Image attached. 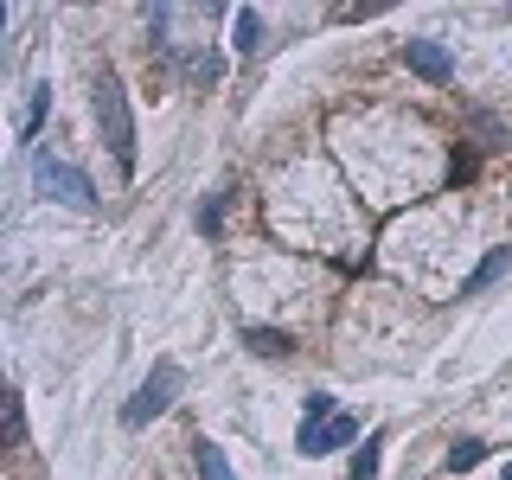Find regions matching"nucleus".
Returning <instances> with one entry per match:
<instances>
[{"label":"nucleus","mask_w":512,"mask_h":480,"mask_svg":"<svg viewBox=\"0 0 512 480\" xmlns=\"http://www.w3.org/2000/svg\"><path fill=\"white\" fill-rule=\"evenodd\" d=\"M90 109H96V128H103V141H109V154H116V167H135V122H128L122 77H109V71L96 77Z\"/></svg>","instance_id":"f257e3e1"},{"label":"nucleus","mask_w":512,"mask_h":480,"mask_svg":"<svg viewBox=\"0 0 512 480\" xmlns=\"http://www.w3.org/2000/svg\"><path fill=\"white\" fill-rule=\"evenodd\" d=\"M180 384H186V372H180V365H173V359H160L154 372L141 378V391H135V397H128V404H122V423H128V429H148L154 416L167 410L173 397H180Z\"/></svg>","instance_id":"f03ea898"},{"label":"nucleus","mask_w":512,"mask_h":480,"mask_svg":"<svg viewBox=\"0 0 512 480\" xmlns=\"http://www.w3.org/2000/svg\"><path fill=\"white\" fill-rule=\"evenodd\" d=\"M32 180H39L45 199L71 205V212H96V186H90V173H77V167H64V160L39 154V160H32Z\"/></svg>","instance_id":"7ed1b4c3"},{"label":"nucleus","mask_w":512,"mask_h":480,"mask_svg":"<svg viewBox=\"0 0 512 480\" xmlns=\"http://www.w3.org/2000/svg\"><path fill=\"white\" fill-rule=\"evenodd\" d=\"M352 436H359V416H327V423L301 429L295 448H301V455H333V448H346Z\"/></svg>","instance_id":"20e7f679"},{"label":"nucleus","mask_w":512,"mask_h":480,"mask_svg":"<svg viewBox=\"0 0 512 480\" xmlns=\"http://www.w3.org/2000/svg\"><path fill=\"white\" fill-rule=\"evenodd\" d=\"M404 58H410V71H416V77H429V84H448V77H455V58H448V45H442V39H410V45H404Z\"/></svg>","instance_id":"39448f33"},{"label":"nucleus","mask_w":512,"mask_h":480,"mask_svg":"<svg viewBox=\"0 0 512 480\" xmlns=\"http://www.w3.org/2000/svg\"><path fill=\"white\" fill-rule=\"evenodd\" d=\"M224 77V52H212V45H192V58H186V84L192 90H212Z\"/></svg>","instance_id":"423d86ee"},{"label":"nucleus","mask_w":512,"mask_h":480,"mask_svg":"<svg viewBox=\"0 0 512 480\" xmlns=\"http://www.w3.org/2000/svg\"><path fill=\"white\" fill-rule=\"evenodd\" d=\"M192 468H199V480H237L231 474V455H224L218 442H205V436L192 442Z\"/></svg>","instance_id":"0eeeda50"},{"label":"nucleus","mask_w":512,"mask_h":480,"mask_svg":"<svg viewBox=\"0 0 512 480\" xmlns=\"http://www.w3.org/2000/svg\"><path fill=\"white\" fill-rule=\"evenodd\" d=\"M506 269H512V244H500V250H493V256H487V263H480V269H474V276H468V282H461V295H480V288H493V282H500V276H506Z\"/></svg>","instance_id":"6e6552de"},{"label":"nucleus","mask_w":512,"mask_h":480,"mask_svg":"<svg viewBox=\"0 0 512 480\" xmlns=\"http://www.w3.org/2000/svg\"><path fill=\"white\" fill-rule=\"evenodd\" d=\"M263 39H269V32H263V20H256L250 7H237V32H231V45H237L244 58H256V52H263Z\"/></svg>","instance_id":"1a4fd4ad"},{"label":"nucleus","mask_w":512,"mask_h":480,"mask_svg":"<svg viewBox=\"0 0 512 480\" xmlns=\"http://www.w3.org/2000/svg\"><path fill=\"white\" fill-rule=\"evenodd\" d=\"M45 109H52V84H32V96H26V109H20V141H32V135H39Z\"/></svg>","instance_id":"9d476101"},{"label":"nucleus","mask_w":512,"mask_h":480,"mask_svg":"<svg viewBox=\"0 0 512 480\" xmlns=\"http://www.w3.org/2000/svg\"><path fill=\"white\" fill-rule=\"evenodd\" d=\"M244 340H250V352H263V359H282V352H288V346H295V340H288V333H282V327H250V333H244Z\"/></svg>","instance_id":"9b49d317"},{"label":"nucleus","mask_w":512,"mask_h":480,"mask_svg":"<svg viewBox=\"0 0 512 480\" xmlns=\"http://www.w3.org/2000/svg\"><path fill=\"white\" fill-rule=\"evenodd\" d=\"M487 461V442H474V436H461L455 448H448V474H468V468H480Z\"/></svg>","instance_id":"f8f14e48"},{"label":"nucleus","mask_w":512,"mask_h":480,"mask_svg":"<svg viewBox=\"0 0 512 480\" xmlns=\"http://www.w3.org/2000/svg\"><path fill=\"white\" fill-rule=\"evenodd\" d=\"M378 448H384V436H365V448L352 455V480H372L378 474Z\"/></svg>","instance_id":"ddd939ff"},{"label":"nucleus","mask_w":512,"mask_h":480,"mask_svg":"<svg viewBox=\"0 0 512 480\" xmlns=\"http://www.w3.org/2000/svg\"><path fill=\"white\" fill-rule=\"evenodd\" d=\"M327 416H340V410H333V397H327V391H314V397H308V416H301V429L327 423Z\"/></svg>","instance_id":"4468645a"},{"label":"nucleus","mask_w":512,"mask_h":480,"mask_svg":"<svg viewBox=\"0 0 512 480\" xmlns=\"http://www.w3.org/2000/svg\"><path fill=\"white\" fill-rule=\"evenodd\" d=\"M7 436L26 442V410H20V397H7Z\"/></svg>","instance_id":"2eb2a0df"},{"label":"nucleus","mask_w":512,"mask_h":480,"mask_svg":"<svg viewBox=\"0 0 512 480\" xmlns=\"http://www.w3.org/2000/svg\"><path fill=\"white\" fill-rule=\"evenodd\" d=\"M218 218H224V199H212V205H199V231H218Z\"/></svg>","instance_id":"dca6fc26"},{"label":"nucleus","mask_w":512,"mask_h":480,"mask_svg":"<svg viewBox=\"0 0 512 480\" xmlns=\"http://www.w3.org/2000/svg\"><path fill=\"white\" fill-rule=\"evenodd\" d=\"M500 480H512V461H506V468H500Z\"/></svg>","instance_id":"f3484780"}]
</instances>
